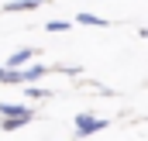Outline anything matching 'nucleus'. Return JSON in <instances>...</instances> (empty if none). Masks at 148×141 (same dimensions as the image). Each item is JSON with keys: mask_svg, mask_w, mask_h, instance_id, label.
Instances as JSON below:
<instances>
[{"mask_svg": "<svg viewBox=\"0 0 148 141\" xmlns=\"http://www.w3.org/2000/svg\"><path fill=\"white\" fill-rule=\"evenodd\" d=\"M76 21H79V24H93V28H107V17L90 14V10H79V14H76Z\"/></svg>", "mask_w": 148, "mask_h": 141, "instance_id": "5", "label": "nucleus"}, {"mask_svg": "<svg viewBox=\"0 0 148 141\" xmlns=\"http://www.w3.org/2000/svg\"><path fill=\"white\" fill-rule=\"evenodd\" d=\"M35 7H45V0H7L0 10L3 14H24V10H35Z\"/></svg>", "mask_w": 148, "mask_h": 141, "instance_id": "2", "label": "nucleus"}, {"mask_svg": "<svg viewBox=\"0 0 148 141\" xmlns=\"http://www.w3.org/2000/svg\"><path fill=\"white\" fill-rule=\"evenodd\" d=\"M3 76H7V69H3V66H0V83H3Z\"/></svg>", "mask_w": 148, "mask_h": 141, "instance_id": "11", "label": "nucleus"}, {"mask_svg": "<svg viewBox=\"0 0 148 141\" xmlns=\"http://www.w3.org/2000/svg\"><path fill=\"white\" fill-rule=\"evenodd\" d=\"M107 124H110L107 117H93V114H79V117H76V138H90V134L103 131Z\"/></svg>", "mask_w": 148, "mask_h": 141, "instance_id": "1", "label": "nucleus"}, {"mask_svg": "<svg viewBox=\"0 0 148 141\" xmlns=\"http://www.w3.org/2000/svg\"><path fill=\"white\" fill-rule=\"evenodd\" d=\"M31 55H35L31 48H17V52H14V55H10V59L3 62V69H28V62H31Z\"/></svg>", "mask_w": 148, "mask_h": 141, "instance_id": "3", "label": "nucleus"}, {"mask_svg": "<svg viewBox=\"0 0 148 141\" xmlns=\"http://www.w3.org/2000/svg\"><path fill=\"white\" fill-rule=\"evenodd\" d=\"M45 28H48V31H69V28H73V21H48Z\"/></svg>", "mask_w": 148, "mask_h": 141, "instance_id": "9", "label": "nucleus"}, {"mask_svg": "<svg viewBox=\"0 0 148 141\" xmlns=\"http://www.w3.org/2000/svg\"><path fill=\"white\" fill-rule=\"evenodd\" d=\"M3 83H17V86H24V72H21V69H7Z\"/></svg>", "mask_w": 148, "mask_h": 141, "instance_id": "8", "label": "nucleus"}, {"mask_svg": "<svg viewBox=\"0 0 148 141\" xmlns=\"http://www.w3.org/2000/svg\"><path fill=\"white\" fill-rule=\"evenodd\" d=\"M24 124H31V117H3V120H0L3 131H17V127H24Z\"/></svg>", "mask_w": 148, "mask_h": 141, "instance_id": "7", "label": "nucleus"}, {"mask_svg": "<svg viewBox=\"0 0 148 141\" xmlns=\"http://www.w3.org/2000/svg\"><path fill=\"white\" fill-rule=\"evenodd\" d=\"M24 93H28V97H31V100H45V97H48V93H45V90H38V86H28V90H24Z\"/></svg>", "mask_w": 148, "mask_h": 141, "instance_id": "10", "label": "nucleus"}, {"mask_svg": "<svg viewBox=\"0 0 148 141\" xmlns=\"http://www.w3.org/2000/svg\"><path fill=\"white\" fill-rule=\"evenodd\" d=\"M21 72H24V86H28V83H35V79H41V76L48 72V66H28V69H21Z\"/></svg>", "mask_w": 148, "mask_h": 141, "instance_id": "6", "label": "nucleus"}, {"mask_svg": "<svg viewBox=\"0 0 148 141\" xmlns=\"http://www.w3.org/2000/svg\"><path fill=\"white\" fill-rule=\"evenodd\" d=\"M0 114L3 117H31V107H24V103H0Z\"/></svg>", "mask_w": 148, "mask_h": 141, "instance_id": "4", "label": "nucleus"}]
</instances>
